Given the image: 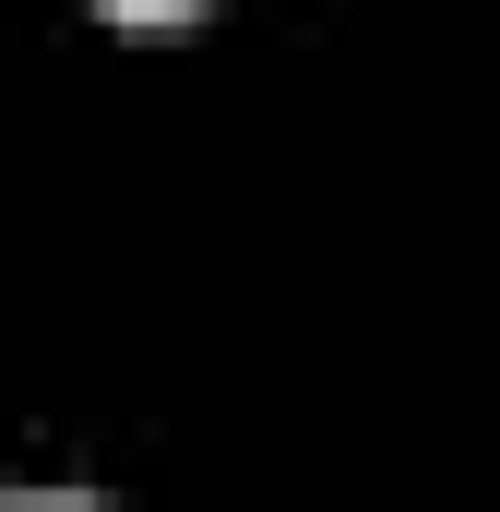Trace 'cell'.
Returning a JSON list of instances; mask_svg holds the SVG:
<instances>
[{"mask_svg": "<svg viewBox=\"0 0 500 512\" xmlns=\"http://www.w3.org/2000/svg\"><path fill=\"white\" fill-rule=\"evenodd\" d=\"M96 12H108V24H143V36H167V24H191L203 0H96Z\"/></svg>", "mask_w": 500, "mask_h": 512, "instance_id": "6da1fadb", "label": "cell"}]
</instances>
